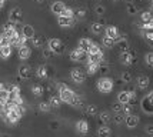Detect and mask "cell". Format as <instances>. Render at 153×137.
I'll use <instances>...</instances> for the list:
<instances>
[{
    "instance_id": "6da1fadb",
    "label": "cell",
    "mask_w": 153,
    "mask_h": 137,
    "mask_svg": "<svg viewBox=\"0 0 153 137\" xmlns=\"http://www.w3.org/2000/svg\"><path fill=\"white\" fill-rule=\"evenodd\" d=\"M57 89H59V97L62 101H65V103H70L72 101V98L74 96V91L72 89H69L65 83H59L57 84Z\"/></svg>"
},
{
    "instance_id": "7a4b0ae2",
    "label": "cell",
    "mask_w": 153,
    "mask_h": 137,
    "mask_svg": "<svg viewBox=\"0 0 153 137\" xmlns=\"http://www.w3.org/2000/svg\"><path fill=\"white\" fill-rule=\"evenodd\" d=\"M97 89H99V91H102V93H110L112 89H113V81H112V78L102 77L99 81H97Z\"/></svg>"
},
{
    "instance_id": "3957f363",
    "label": "cell",
    "mask_w": 153,
    "mask_h": 137,
    "mask_svg": "<svg viewBox=\"0 0 153 137\" xmlns=\"http://www.w3.org/2000/svg\"><path fill=\"white\" fill-rule=\"evenodd\" d=\"M47 47L54 53V54H62L65 52V44L60 41L59 39H50L47 43Z\"/></svg>"
},
{
    "instance_id": "277c9868",
    "label": "cell",
    "mask_w": 153,
    "mask_h": 137,
    "mask_svg": "<svg viewBox=\"0 0 153 137\" xmlns=\"http://www.w3.org/2000/svg\"><path fill=\"white\" fill-rule=\"evenodd\" d=\"M16 33H17L16 26H14V23H12V21H9V23H6V24L3 26V34H4V37L9 40V43H10V39L13 37Z\"/></svg>"
},
{
    "instance_id": "5b68a950",
    "label": "cell",
    "mask_w": 153,
    "mask_h": 137,
    "mask_svg": "<svg viewBox=\"0 0 153 137\" xmlns=\"http://www.w3.org/2000/svg\"><path fill=\"white\" fill-rule=\"evenodd\" d=\"M20 118H22V114L19 113V110H17V107L16 109H13V110H7L6 111V121H9V123H17Z\"/></svg>"
},
{
    "instance_id": "8992f818",
    "label": "cell",
    "mask_w": 153,
    "mask_h": 137,
    "mask_svg": "<svg viewBox=\"0 0 153 137\" xmlns=\"http://www.w3.org/2000/svg\"><path fill=\"white\" fill-rule=\"evenodd\" d=\"M70 77H72V80L76 81V83H82V81H85L86 74L83 73V70H80V69H73V70L70 72Z\"/></svg>"
},
{
    "instance_id": "52a82bcc",
    "label": "cell",
    "mask_w": 153,
    "mask_h": 137,
    "mask_svg": "<svg viewBox=\"0 0 153 137\" xmlns=\"http://www.w3.org/2000/svg\"><path fill=\"white\" fill-rule=\"evenodd\" d=\"M22 17H23V13H22V9H19V7H14L13 10L10 12V14H9V20L12 23H19Z\"/></svg>"
},
{
    "instance_id": "ba28073f",
    "label": "cell",
    "mask_w": 153,
    "mask_h": 137,
    "mask_svg": "<svg viewBox=\"0 0 153 137\" xmlns=\"http://www.w3.org/2000/svg\"><path fill=\"white\" fill-rule=\"evenodd\" d=\"M134 97V93L133 91H122V93H119V97H117V100H119V103H122V104H126V103H130V100Z\"/></svg>"
},
{
    "instance_id": "9c48e42d",
    "label": "cell",
    "mask_w": 153,
    "mask_h": 137,
    "mask_svg": "<svg viewBox=\"0 0 153 137\" xmlns=\"http://www.w3.org/2000/svg\"><path fill=\"white\" fill-rule=\"evenodd\" d=\"M85 57H86V52H83L80 49H76V50L70 52V59L73 61H82V60H85Z\"/></svg>"
},
{
    "instance_id": "30bf717a",
    "label": "cell",
    "mask_w": 153,
    "mask_h": 137,
    "mask_svg": "<svg viewBox=\"0 0 153 137\" xmlns=\"http://www.w3.org/2000/svg\"><path fill=\"white\" fill-rule=\"evenodd\" d=\"M10 54H12V44L10 43L0 46V57L1 59H9Z\"/></svg>"
},
{
    "instance_id": "8fae6325",
    "label": "cell",
    "mask_w": 153,
    "mask_h": 137,
    "mask_svg": "<svg viewBox=\"0 0 153 137\" xmlns=\"http://www.w3.org/2000/svg\"><path fill=\"white\" fill-rule=\"evenodd\" d=\"M57 23L62 27H70L74 24V19L73 17H65V16H59L57 17Z\"/></svg>"
},
{
    "instance_id": "7c38bea8",
    "label": "cell",
    "mask_w": 153,
    "mask_h": 137,
    "mask_svg": "<svg viewBox=\"0 0 153 137\" xmlns=\"http://www.w3.org/2000/svg\"><path fill=\"white\" fill-rule=\"evenodd\" d=\"M30 54H32V50H30V47L27 44L25 46H20L19 47V57L22 60H26L30 57Z\"/></svg>"
},
{
    "instance_id": "4fadbf2b",
    "label": "cell",
    "mask_w": 153,
    "mask_h": 137,
    "mask_svg": "<svg viewBox=\"0 0 153 137\" xmlns=\"http://www.w3.org/2000/svg\"><path fill=\"white\" fill-rule=\"evenodd\" d=\"M134 61V53L133 52H123L122 53V63L123 64H132Z\"/></svg>"
},
{
    "instance_id": "5bb4252c",
    "label": "cell",
    "mask_w": 153,
    "mask_h": 137,
    "mask_svg": "<svg viewBox=\"0 0 153 137\" xmlns=\"http://www.w3.org/2000/svg\"><path fill=\"white\" fill-rule=\"evenodd\" d=\"M76 130H77V133H80V134H86L87 131H89V124H87L86 120H79V121L76 123Z\"/></svg>"
},
{
    "instance_id": "9a60e30c",
    "label": "cell",
    "mask_w": 153,
    "mask_h": 137,
    "mask_svg": "<svg viewBox=\"0 0 153 137\" xmlns=\"http://www.w3.org/2000/svg\"><path fill=\"white\" fill-rule=\"evenodd\" d=\"M106 36H109L110 39H113L114 41H117V40L120 39L119 30H117L114 26H109V27H107V29H106Z\"/></svg>"
},
{
    "instance_id": "2e32d148",
    "label": "cell",
    "mask_w": 153,
    "mask_h": 137,
    "mask_svg": "<svg viewBox=\"0 0 153 137\" xmlns=\"http://www.w3.org/2000/svg\"><path fill=\"white\" fill-rule=\"evenodd\" d=\"M65 9H66V6H65V3H63V1H54L53 4H52V7H50L52 13L57 14V16H59V14L62 13Z\"/></svg>"
},
{
    "instance_id": "e0dca14e",
    "label": "cell",
    "mask_w": 153,
    "mask_h": 137,
    "mask_svg": "<svg viewBox=\"0 0 153 137\" xmlns=\"http://www.w3.org/2000/svg\"><path fill=\"white\" fill-rule=\"evenodd\" d=\"M30 74H32V72H30V67L27 64H22L19 67V77L20 78H29Z\"/></svg>"
},
{
    "instance_id": "ac0fdd59",
    "label": "cell",
    "mask_w": 153,
    "mask_h": 137,
    "mask_svg": "<svg viewBox=\"0 0 153 137\" xmlns=\"http://www.w3.org/2000/svg\"><path fill=\"white\" fill-rule=\"evenodd\" d=\"M22 36H25L27 39H32L34 36V29L30 24H25V26L22 27Z\"/></svg>"
},
{
    "instance_id": "d6986e66",
    "label": "cell",
    "mask_w": 153,
    "mask_h": 137,
    "mask_svg": "<svg viewBox=\"0 0 153 137\" xmlns=\"http://www.w3.org/2000/svg\"><path fill=\"white\" fill-rule=\"evenodd\" d=\"M125 121H126L127 127L133 129V127H136V126H137V123H139V117H137V116H133V114H129V116H126Z\"/></svg>"
},
{
    "instance_id": "ffe728a7",
    "label": "cell",
    "mask_w": 153,
    "mask_h": 137,
    "mask_svg": "<svg viewBox=\"0 0 153 137\" xmlns=\"http://www.w3.org/2000/svg\"><path fill=\"white\" fill-rule=\"evenodd\" d=\"M116 44H117V47H119V50L122 53H123V52H127V50H129V43H127V40L123 39V37H120V39L116 41Z\"/></svg>"
},
{
    "instance_id": "44dd1931",
    "label": "cell",
    "mask_w": 153,
    "mask_h": 137,
    "mask_svg": "<svg viewBox=\"0 0 153 137\" xmlns=\"http://www.w3.org/2000/svg\"><path fill=\"white\" fill-rule=\"evenodd\" d=\"M90 44H92V40H89V39H82V40L79 41V46H77V49H80V50H83V52L87 53V50H89Z\"/></svg>"
},
{
    "instance_id": "7402d4cb",
    "label": "cell",
    "mask_w": 153,
    "mask_h": 137,
    "mask_svg": "<svg viewBox=\"0 0 153 137\" xmlns=\"http://www.w3.org/2000/svg\"><path fill=\"white\" fill-rule=\"evenodd\" d=\"M102 60H103V52L100 53H96V54H89V61L90 63H102Z\"/></svg>"
},
{
    "instance_id": "603a6c76",
    "label": "cell",
    "mask_w": 153,
    "mask_h": 137,
    "mask_svg": "<svg viewBox=\"0 0 153 137\" xmlns=\"http://www.w3.org/2000/svg\"><path fill=\"white\" fill-rule=\"evenodd\" d=\"M137 86H139V89H146L149 86V77L147 76H140L137 78Z\"/></svg>"
},
{
    "instance_id": "cb8c5ba5",
    "label": "cell",
    "mask_w": 153,
    "mask_h": 137,
    "mask_svg": "<svg viewBox=\"0 0 153 137\" xmlns=\"http://www.w3.org/2000/svg\"><path fill=\"white\" fill-rule=\"evenodd\" d=\"M99 72V63H87V73L89 74H94Z\"/></svg>"
},
{
    "instance_id": "d4e9b609",
    "label": "cell",
    "mask_w": 153,
    "mask_h": 137,
    "mask_svg": "<svg viewBox=\"0 0 153 137\" xmlns=\"http://www.w3.org/2000/svg\"><path fill=\"white\" fill-rule=\"evenodd\" d=\"M90 30L94 33V34H100V33H103V24L102 23H92V27H90Z\"/></svg>"
},
{
    "instance_id": "484cf974",
    "label": "cell",
    "mask_w": 153,
    "mask_h": 137,
    "mask_svg": "<svg viewBox=\"0 0 153 137\" xmlns=\"http://www.w3.org/2000/svg\"><path fill=\"white\" fill-rule=\"evenodd\" d=\"M49 76V72H47V67L46 66H40L37 69V77L40 78H46Z\"/></svg>"
},
{
    "instance_id": "4316f807",
    "label": "cell",
    "mask_w": 153,
    "mask_h": 137,
    "mask_svg": "<svg viewBox=\"0 0 153 137\" xmlns=\"http://www.w3.org/2000/svg\"><path fill=\"white\" fill-rule=\"evenodd\" d=\"M97 134H99V137H110V129L107 126H103L99 129Z\"/></svg>"
},
{
    "instance_id": "83f0119b",
    "label": "cell",
    "mask_w": 153,
    "mask_h": 137,
    "mask_svg": "<svg viewBox=\"0 0 153 137\" xmlns=\"http://www.w3.org/2000/svg\"><path fill=\"white\" fill-rule=\"evenodd\" d=\"M100 52H102V49L99 47V44H96V43L92 41V44H90L89 50H87V54H96V53H100Z\"/></svg>"
},
{
    "instance_id": "f1b7e54d",
    "label": "cell",
    "mask_w": 153,
    "mask_h": 137,
    "mask_svg": "<svg viewBox=\"0 0 153 137\" xmlns=\"http://www.w3.org/2000/svg\"><path fill=\"white\" fill-rule=\"evenodd\" d=\"M114 44H116V41H114L113 39H110L109 36H105V37H103V46H105V47H109V49H110V47H113Z\"/></svg>"
},
{
    "instance_id": "f546056e",
    "label": "cell",
    "mask_w": 153,
    "mask_h": 137,
    "mask_svg": "<svg viewBox=\"0 0 153 137\" xmlns=\"http://www.w3.org/2000/svg\"><path fill=\"white\" fill-rule=\"evenodd\" d=\"M143 109H145L146 111H149V113H152L153 111V103L147 97L143 100Z\"/></svg>"
},
{
    "instance_id": "4dcf8cb0",
    "label": "cell",
    "mask_w": 153,
    "mask_h": 137,
    "mask_svg": "<svg viewBox=\"0 0 153 137\" xmlns=\"http://www.w3.org/2000/svg\"><path fill=\"white\" fill-rule=\"evenodd\" d=\"M152 20H153V13H150V12H143L142 13V21L143 23H149Z\"/></svg>"
},
{
    "instance_id": "1f68e13d",
    "label": "cell",
    "mask_w": 153,
    "mask_h": 137,
    "mask_svg": "<svg viewBox=\"0 0 153 137\" xmlns=\"http://www.w3.org/2000/svg\"><path fill=\"white\" fill-rule=\"evenodd\" d=\"M82 103H83V100H82V97H80V96H77V94H74L73 98H72V101H70V104L74 106V107H79V106H82Z\"/></svg>"
},
{
    "instance_id": "d6a6232c",
    "label": "cell",
    "mask_w": 153,
    "mask_h": 137,
    "mask_svg": "<svg viewBox=\"0 0 153 137\" xmlns=\"http://www.w3.org/2000/svg\"><path fill=\"white\" fill-rule=\"evenodd\" d=\"M60 101H62V100H60V97H56V96H52V97H50V100H49L50 106H52V107H54V109H57V107L60 106Z\"/></svg>"
},
{
    "instance_id": "836d02e7",
    "label": "cell",
    "mask_w": 153,
    "mask_h": 137,
    "mask_svg": "<svg viewBox=\"0 0 153 137\" xmlns=\"http://www.w3.org/2000/svg\"><path fill=\"white\" fill-rule=\"evenodd\" d=\"M32 41H33V46H36V47H42L43 46V39L39 37V36H36V34L32 37Z\"/></svg>"
},
{
    "instance_id": "e575fe53",
    "label": "cell",
    "mask_w": 153,
    "mask_h": 137,
    "mask_svg": "<svg viewBox=\"0 0 153 137\" xmlns=\"http://www.w3.org/2000/svg\"><path fill=\"white\" fill-rule=\"evenodd\" d=\"M59 16H65V17H74V12L72 10V9H69V7H66L62 13L59 14Z\"/></svg>"
},
{
    "instance_id": "d590c367",
    "label": "cell",
    "mask_w": 153,
    "mask_h": 137,
    "mask_svg": "<svg viewBox=\"0 0 153 137\" xmlns=\"http://www.w3.org/2000/svg\"><path fill=\"white\" fill-rule=\"evenodd\" d=\"M32 91H33L34 96H42V94H43V89H42V86H39V84H34L33 87H32Z\"/></svg>"
},
{
    "instance_id": "8d00e7d4",
    "label": "cell",
    "mask_w": 153,
    "mask_h": 137,
    "mask_svg": "<svg viewBox=\"0 0 153 137\" xmlns=\"http://www.w3.org/2000/svg\"><path fill=\"white\" fill-rule=\"evenodd\" d=\"M50 107H52V106H50V103H49V101H42V103L39 104V109L42 111H49V110H50Z\"/></svg>"
},
{
    "instance_id": "74e56055",
    "label": "cell",
    "mask_w": 153,
    "mask_h": 137,
    "mask_svg": "<svg viewBox=\"0 0 153 137\" xmlns=\"http://www.w3.org/2000/svg\"><path fill=\"white\" fill-rule=\"evenodd\" d=\"M105 12H106V9L102 6V4H96V6H94V13H96V14L102 16V14L105 13Z\"/></svg>"
},
{
    "instance_id": "f35d334b",
    "label": "cell",
    "mask_w": 153,
    "mask_h": 137,
    "mask_svg": "<svg viewBox=\"0 0 153 137\" xmlns=\"http://www.w3.org/2000/svg\"><path fill=\"white\" fill-rule=\"evenodd\" d=\"M145 60H146V64L147 66H153V52H149L145 56Z\"/></svg>"
},
{
    "instance_id": "ab89813d",
    "label": "cell",
    "mask_w": 153,
    "mask_h": 137,
    "mask_svg": "<svg viewBox=\"0 0 153 137\" xmlns=\"http://www.w3.org/2000/svg\"><path fill=\"white\" fill-rule=\"evenodd\" d=\"M53 54H54V53L52 52L49 47H45V49H43V56H45V59H50Z\"/></svg>"
},
{
    "instance_id": "60d3db41",
    "label": "cell",
    "mask_w": 153,
    "mask_h": 137,
    "mask_svg": "<svg viewBox=\"0 0 153 137\" xmlns=\"http://www.w3.org/2000/svg\"><path fill=\"white\" fill-rule=\"evenodd\" d=\"M100 120H102V123H109L110 121V116L107 114V113H100Z\"/></svg>"
},
{
    "instance_id": "b9f144b4",
    "label": "cell",
    "mask_w": 153,
    "mask_h": 137,
    "mask_svg": "<svg viewBox=\"0 0 153 137\" xmlns=\"http://www.w3.org/2000/svg\"><path fill=\"white\" fill-rule=\"evenodd\" d=\"M122 110L125 111L126 116H129V114H132V106L129 104V103H126V104H123V109H122Z\"/></svg>"
},
{
    "instance_id": "7bdbcfd3",
    "label": "cell",
    "mask_w": 153,
    "mask_h": 137,
    "mask_svg": "<svg viewBox=\"0 0 153 137\" xmlns=\"http://www.w3.org/2000/svg\"><path fill=\"white\" fill-rule=\"evenodd\" d=\"M86 113H87V114H92V116H93V114H96V113H97V109H96L94 106L90 104V106H87Z\"/></svg>"
},
{
    "instance_id": "ee69618b",
    "label": "cell",
    "mask_w": 153,
    "mask_h": 137,
    "mask_svg": "<svg viewBox=\"0 0 153 137\" xmlns=\"http://www.w3.org/2000/svg\"><path fill=\"white\" fill-rule=\"evenodd\" d=\"M86 16V10L85 9H79L77 12H76V17H79V19H83Z\"/></svg>"
},
{
    "instance_id": "f6af8a7d",
    "label": "cell",
    "mask_w": 153,
    "mask_h": 137,
    "mask_svg": "<svg viewBox=\"0 0 153 137\" xmlns=\"http://www.w3.org/2000/svg\"><path fill=\"white\" fill-rule=\"evenodd\" d=\"M126 9H127V12H129L130 14H134V13H136V7H134L132 3H127Z\"/></svg>"
},
{
    "instance_id": "bcb514c9",
    "label": "cell",
    "mask_w": 153,
    "mask_h": 137,
    "mask_svg": "<svg viewBox=\"0 0 153 137\" xmlns=\"http://www.w3.org/2000/svg\"><path fill=\"white\" fill-rule=\"evenodd\" d=\"M125 116H122V114H117V116H114V121H116V123L117 124H120V123H123V121H125Z\"/></svg>"
},
{
    "instance_id": "7dc6e473",
    "label": "cell",
    "mask_w": 153,
    "mask_h": 137,
    "mask_svg": "<svg viewBox=\"0 0 153 137\" xmlns=\"http://www.w3.org/2000/svg\"><path fill=\"white\" fill-rule=\"evenodd\" d=\"M7 43H9V40L4 37V34H3V33H0V46L7 44Z\"/></svg>"
},
{
    "instance_id": "c3c4849f",
    "label": "cell",
    "mask_w": 153,
    "mask_h": 137,
    "mask_svg": "<svg viewBox=\"0 0 153 137\" xmlns=\"http://www.w3.org/2000/svg\"><path fill=\"white\" fill-rule=\"evenodd\" d=\"M122 109H123L122 103H116V104H113V111H117V113H120V111H122Z\"/></svg>"
},
{
    "instance_id": "681fc988",
    "label": "cell",
    "mask_w": 153,
    "mask_h": 137,
    "mask_svg": "<svg viewBox=\"0 0 153 137\" xmlns=\"http://www.w3.org/2000/svg\"><path fill=\"white\" fill-rule=\"evenodd\" d=\"M130 78H132V76H130L129 73H123V74H122V80H123V81H130Z\"/></svg>"
},
{
    "instance_id": "f907efd6",
    "label": "cell",
    "mask_w": 153,
    "mask_h": 137,
    "mask_svg": "<svg viewBox=\"0 0 153 137\" xmlns=\"http://www.w3.org/2000/svg\"><path fill=\"white\" fill-rule=\"evenodd\" d=\"M146 131H147V133H149V134H153V126H147Z\"/></svg>"
},
{
    "instance_id": "816d5d0a",
    "label": "cell",
    "mask_w": 153,
    "mask_h": 137,
    "mask_svg": "<svg viewBox=\"0 0 153 137\" xmlns=\"http://www.w3.org/2000/svg\"><path fill=\"white\" fill-rule=\"evenodd\" d=\"M147 98H149V100H150V101L153 103V91H152V93H149V96H147Z\"/></svg>"
},
{
    "instance_id": "f5cc1de1",
    "label": "cell",
    "mask_w": 153,
    "mask_h": 137,
    "mask_svg": "<svg viewBox=\"0 0 153 137\" xmlns=\"http://www.w3.org/2000/svg\"><path fill=\"white\" fill-rule=\"evenodd\" d=\"M4 1H6V0H0V9L4 6Z\"/></svg>"
},
{
    "instance_id": "db71d44e",
    "label": "cell",
    "mask_w": 153,
    "mask_h": 137,
    "mask_svg": "<svg viewBox=\"0 0 153 137\" xmlns=\"http://www.w3.org/2000/svg\"><path fill=\"white\" fill-rule=\"evenodd\" d=\"M3 89H6V87H4V84H3V83H0V90H3Z\"/></svg>"
},
{
    "instance_id": "11a10c76",
    "label": "cell",
    "mask_w": 153,
    "mask_h": 137,
    "mask_svg": "<svg viewBox=\"0 0 153 137\" xmlns=\"http://www.w3.org/2000/svg\"><path fill=\"white\" fill-rule=\"evenodd\" d=\"M0 137H7L6 134H0Z\"/></svg>"
},
{
    "instance_id": "9f6ffc18",
    "label": "cell",
    "mask_w": 153,
    "mask_h": 137,
    "mask_svg": "<svg viewBox=\"0 0 153 137\" xmlns=\"http://www.w3.org/2000/svg\"><path fill=\"white\" fill-rule=\"evenodd\" d=\"M152 7H153V1H152Z\"/></svg>"
},
{
    "instance_id": "6f0895ef",
    "label": "cell",
    "mask_w": 153,
    "mask_h": 137,
    "mask_svg": "<svg viewBox=\"0 0 153 137\" xmlns=\"http://www.w3.org/2000/svg\"><path fill=\"white\" fill-rule=\"evenodd\" d=\"M114 1H116V0H114Z\"/></svg>"
}]
</instances>
